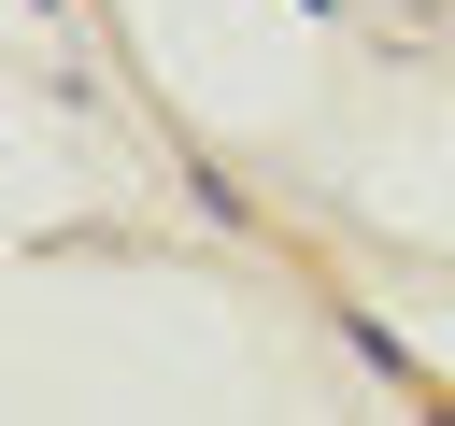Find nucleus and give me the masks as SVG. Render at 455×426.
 Returning a JSON list of instances; mask_svg holds the SVG:
<instances>
[{"instance_id":"f257e3e1","label":"nucleus","mask_w":455,"mask_h":426,"mask_svg":"<svg viewBox=\"0 0 455 426\" xmlns=\"http://www.w3.org/2000/svg\"><path fill=\"white\" fill-rule=\"evenodd\" d=\"M313 14H341V0H313Z\"/></svg>"}]
</instances>
